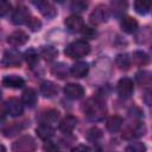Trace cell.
Returning a JSON list of instances; mask_svg holds the SVG:
<instances>
[{"mask_svg":"<svg viewBox=\"0 0 152 152\" xmlns=\"http://www.w3.org/2000/svg\"><path fill=\"white\" fill-rule=\"evenodd\" d=\"M83 112L86 114V116L91 120V121H100L104 118L106 113H107V108L106 104L103 103V101H101L97 97H91L88 99L84 103H83Z\"/></svg>","mask_w":152,"mask_h":152,"instance_id":"1","label":"cell"},{"mask_svg":"<svg viewBox=\"0 0 152 152\" xmlns=\"http://www.w3.org/2000/svg\"><path fill=\"white\" fill-rule=\"evenodd\" d=\"M65 55L70 58H82L84 56H87L90 52V45L88 42L86 40H75L71 42L64 50Z\"/></svg>","mask_w":152,"mask_h":152,"instance_id":"2","label":"cell"},{"mask_svg":"<svg viewBox=\"0 0 152 152\" xmlns=\"http://www.w3.org/2000/svg\"><path fill=\"white\" fill-rule=\"evenodd\" d=\"M36 140L31 135H24L15 140L12 145L13 152H34Z\"/></svg>","mask_w":152,"mask_h":152,"instance_id":"3","label":"cell"},{"mask_svg":"<svg viewBox=\"0 0 152 152\" xmlns=\"http://www.w3.org/2000/svg\"><path fill=\"white\" fill-rule=\"evenodd\" d=\"M146 128L144 126V124L141 122H134V124H131L129 126H127L124 132H122V138L124 139H127V140H133V139H137L141 135H144Z\"/></svg>","mask_w":152,"mask_h":152,"instance_id":"4","label":"cell"},{"mask_svg":"<svg viewBox=\"0 0 152 152\" xmlns=\"http://www.w3.org/2000/svg\"><path fill=\"white\" fill-rule=\"evenodd\" d=\"M31 18V13L28 8L24 5H18L15 10L13 11L12 14V23L15 25H21V24H27V21Z\"/></svg>","mask_w":152,"mask_h":152,"instance_id":"5","label":"cell"},{"mask_svg":"<svg viewBox=\"0 0 152 152\" xmlns=\"http://www.w3.org/2000/svg\"><path fill=\"white\" fill-rule=\"evenodd\" d=\"M116 90H118V94H119L121 97L128 99V97L133 94V91H134L133 81H132L131 78H127V77L121 78V80L118 82Z\"/></svg>","mask_w":152,"mask_h":152,"instance_id":"6","label":"cell"},{"mask_svg":"<svg viewBox=\"0 0 152 152\" xmlns=\"http://www.w3.org/2000/svg\"><path fill=\"white\" fill-rule=\"evenodd\" d=\"M108 17H109V11H108V8H107L106 6H102V5H101V6H97V7L90 13L89 19H90V23H91V24H94V25H100V24L107 21Z\"/></svg>","mask_w":152,"mask_h":152,"instance_id":"7","label":"cell"},{"mask_svg":"<svg viewBox=\"0 0 152 152\" xmlns=\"http://www.w3.org/2000/svg\"><path fill=\"white\" fill-rule=\"evenodd\" d=\"M21 63L20 56L17 51L14 50H7L1 59V64L4 68H13V66H19Z\"/></svg>","mask_w":152,"mask_h":152,"instance_id":"8","label":"cell"},{"mask_svg":"<svg viewBox=\"0 0 152 152\" xmlns=\"http://www.w3.org/2000/svg\"><path fill=\"white\" fill-rule=\"evenodd\" d=\"M59 119V112L56 109H48L40 113L38 120L40 122V125H46V126H52L55 124H57Z\"/></svg>","mask_w":152,"mask_h":152,"instance_id":"9","label":"cell"},{"mask_svg":"<svg viewBox=\"0 0 152 152\" xmlns=\"http://www.w3.org/2000/svg\"><path fill=\"white\" fill-rule=\"evenodd\" d=\"M66 28L72 32V33H76V32H81L83 26H84V23H83V19L80 17V15H76V14H72L70 17H68L64 21Z\"/></svg>","mask_w":152,"mask_h":152,"instance_id":"10","label":"cell"},{"mask_svg":"<svg viewBox=\"0 0 152 152\" xmlns=\"http://www.w3.org/2000/svg\"><path fill=\"white\" fill-rule=\"evenodd\" d=\"M5 108H6V113H8L12 116H20L23 114V110H24L23 102L19 101L18 99H15V97L10 99L6 102Z\"/></svg>","mask_w":152,"mask_h":152,"instance_id":"11","label":"cell"},{"mask_svg":"<svg viewBox=\"0 0 152 152\" xmlns=\"http://www.w3.org/2000/svg\"><path fill=\"white\" fill-rule=\"evenodd\" d=\"M64 94L66 97L72 99V100H77L81 99L84 94V89L82 86L77 84V83H68L64 87Z\"/></svg>","mask_w":152,"mask_h":152,"instance_id":"12","label":"cell"},{"mask_svg":"<svg viewBox=\"0 0 152 152\" xmlns=\"http://www.w3.org/2000/svg\"><path fill=\"white\" fill-rule=\"evenodd\" d=\"M32 4L39 10V12L44 17H46V18H53L56 15V8H55V6L51 2L40 0V1H33Z\"/></svg>","mask_w":152,"mask_h":152,"instance_id":"13","label":"cell"},{"mask_svg":"<svg viewBox=\"0 0 152 152\" xmlns=\"http://www.w3.org/2000/svg\"><path fill=\"white\" fill-rule=\"evenodd\" d=\"M28 40V36L27 33H25L24 31H14L13 33H11L7 38V42L10 45L12 46H21L24 45L26 42Z\"/></svg>","mask_w":152,"mask_h":152,"instance_id":"14","label":"cell"},{"mask_svg":"<svg viewBox=\"0 0 152 152\" xmlns=\"http://www.w3.org/2000/svg\"><path fill=\"white\" fill-rule=\"evenodd\" d=\"M2 84L7 88H13V89H19L25 86V81L17 75H7L2 80Z\"/></svg>","mask_w":152,"mask_h":152,"instance_id":"15","label":"cell"},{"mask_svg":"<svg viewBox=\"0 0 152 152\" xmlns=\"http://www.w3.org/2000/svg\"><path fill=\"white\" fill-rule=\"evenodd\" d=\"M77 126V119L72 115H66L59 121V129L64 133H71Z\"/></svg>","mask_w":152,"mask_h":152,"instance_id":"16","label":"cell"},{"mask_svg":"<svg viewBox=\"0 0 152 152\" xmlns=\"http://www.w3.org/2000/svg\"><path fill=\"white\" fill-rule=\"evenodd\" d=\"M88 70H89V66H88L87 63H84V62H77V63H75L71 66L70 74L74 77H76V78H82V77H84L88 74Z\"/></svg>","mask_w":152,"mask_h":152,"instance_id":"17","label":"cell"},{"mask_svg":"<svg viewBox=\"0 0 152 152\" xmlns=\"http://www.w3.org/2000/svg\"><path fill=\"white\" fill-rule=\"evenodd\" d=\"M58 91L57 86L51 81H44L40 86V93L45 97H53Z\"/></svg>","mask_w":152,"mask_h":152,"instance_id":"18","label":"cell"},{"mask_svg":"<svg viewBox=\"0 0 152 152\" xmlns=\"http://www.w3.org/2000/svg\"><path fill=\"white\" fill-rule=\"evenodd\" d=\"M121 28L126 33H133L138 28V21L132 17H124L121 20Z\"/></svg>","mask_w":152,"mask_h":152,"instance_id":"19","label":"cell"},{"mask_svg":"<svg viewBox=\"0 0 152 152\" xmlns=\"http://www.w3.org/2000/svg\"><path fill=\"white\" fill-rule=\"evenodd\" d=\"M122 126V118L119 115H112L107 119L106 127L109 132H118Z\"/></svg>","mask_w":152,"mask_h":152,"instance_id":"20","label":"cell"},{"mask_svg":"<svg viewBox=\"0 0 152 152\" xmlns=\"http://www.w3.org/2000/svg\"><path fill=\"white\" fill-rule=\"evenodd\" d=\"M21 102L24 104H26L27 107H33L36 104V102H37V94H36V91L33 89H31V88L26 89L23 93V95H21Z\"/></svg>","mask_w":152,"mask_h":152,"instance_id":"21","label":"cell"},{"mask_svg":"<svg viewBox=\"0 0 152 152\" xmlns=\"http://www.w3.org/2000/svg\"><path fill=\"white\" fill-rule=\"evenodd\" d=\"M37 135L43 139V140H49L52 135H53V128L51 126H46V125H39L36 129Z\"/></svg>","mask_w":152,"mask_h":152,"instance_id":"22","label":"cell"},{"mask_svg":"<svg viewBox=\"0 0 152 152\" xmlns=\"http://www.w3.org/2000/svg\"><path fill=\"white\" fill-rule=\"evenodd\" d=\"M40 55H42V57H43L45 61L50 62V61H53V59L57 57V50H56L53 46H51V45L43 46L42 50H40Z\"/></svg>","mask_w":152,"mask_h":152,"instance_id":"23","label":"cell"},{"mask_svg":"<svg viewBox=\"0 0 152 152\" xmlns=\"http://www.w3.org/2000/svg\"><path fill=\"white\" fill-rule=\"evenodd\" d=\"M135 80L144 88H148L151 86V74L148 71H139L135 76Z\"/></svg>","mask_w":152,"mask_h":152,"instance_id":"24","label":"cell"},{"mask_svg":"<svg viewBox=\"0 0 152 152\" xmlns=\"http://www.w3.org/2000/svg\"><path fill=\"white\" fill-rule=\"evenodd\" d=\"M151 6H152L151 1H146V0H140V1H135L134 2V10L139 14L148 13L150 10H151Z\"/></svg>","mask_w":152,"mask_h":152,"instance_id":"25","label":"cell"},{"mask_svg":"<svg viewBox=\"0 0 152 152\" xmlns=\"http://www.w3.org/2000/svg\"><path fill=\"white\" fill-rule=\"evenodd\" d=\"M131 61H133V63H135L137 65L141 66V65H146L150 62V58L144 51H135Z\"/></svg>","mask_w":152,"mask_h":152,"instance_id":"26","label":"cell"},{"mask_svg":"<svg viewBox=\"0 0 152 152\" xmlns=\"http://www.w3.org/2000/svg\"><path fill=\"white\" fill-rule=\"evenodd\" d=\"M110 7H112L113 13L119 17V15L124 14V12L126 11V8H127V2H126V1H120V0L112 1Z\"/></svg>","mask_w":152,"mask_h":152,"instance_id":"27","label":"cell"},{"mask_svg":"<svg viewBox=\"0 0 152 152\" xmlns=\"http://www.w3.org/2000/svg\"><path fill=\"white\" fill-rule=\"evenodd\" d=\"M116 62V65L119 66V69L121 70H127L129 66H131V57H128V55L126 53H122V55H119L115 59Z\"/></svg>","mask_w":152,"mask_h":152,"instance_id":"28","label":"cell"},{"mask_svg":"<svg viewBox=\"0 0 152 152\" xmlns=\"http://www.w3.org/2000/svg\"><path fill=\"white\" fill-rule=\"evenodd\" d=\"M21 129H23V127H21V125H20L19 122H13V124H11L10 126L5 127V128L2 129V133H4L5 137H13V135H15L17 133H19Z\"/></svg>","mask_w":152,"mask_h":152,"instance_id":"29","label":"cell"},{"mask_svg":"<svg viewBox=\"0 0 152 152\" xmlns=\"http://www.w3.org/2000/svg\"><path fill=\"white\" fill-rule=\"evenodd\" d=\"M25 59H26V62H27V64L31 66V68H33L36 64H37V62H38V55H37V52L33 50V49H28L26 52H25Z\"/></svg>","mask_w":152,"mask_h":152,"instance_id":"30","label":"cell"},{"mask_svg":"<svg viewBox=\"0 0 152 152\" xmlns=\"http://www.w3.org/2000/svg\"><path fill=\"white\" fill-rule=\"evenodd\" d=\"M145 151H146V146L142 142H139V141L131 142L126 147V152H145Z\"/></svg>","mask_w":152,"mask_h":152,"instance_id":"31","label":"cell"},{"mask_svg":"<svg viewBox=\"0 0 152 152\" xmlns=\"http://www.w3.org/2000/svg\"><path fill=\"white\" fill-rule=\"evenodd\" d=\"M101 137H102V132H101V129H99L97 127L90 128V129L88 131V133H87V138H88L90 141H96V140H99Z\"/></svg>","mask_w":152,"mask_h":152,"instance_id":"32","label":"cell"},{"mask_svg":"<svg viewBox=\"0 0 152 152\" xmlns=\"http://www.w3.org/2000/svg\"><path fill=\"white\" fill-rule=\"evenodd\" d=\"M87 6H88V4H87L86 1L76 0V1H72V2H71L70 8H71V11H74V12H76V13H78V12L84 11V10L87 8Z\"/></svg>","mask_w":152,"mask_h":152,"instance_id":"33","label":"cell"},{"mask_svg":"<svg viewBox=\"0 0 152 152\" xmlns=\"http://www.w3.org/2000/svg\"><path fill=\"white\" fill-rule=\"evenodd\" d=\"M52 72H53L56 76H58L59 78H64V77L66 76V74H68V70H66V68H65V65H64L63 63H59L58 65H55V66H53Z\"/></svg>","mask_w":152,"mask_h":152,"instance_id":"34","label":"cell"},{"mask_svg":"<svg viewBox=\"0 0 152 152\" xmlns=\"http://www.w3.org/2000/svg\"><path fill=\"white\" fill-rule=\"evenodd\" d=\"M43 148H44L45 152H59L58 146H57L55 142L50 141V140H46V142H44Z\"/></svg>","mask_w":152,"mask_h":152,"instance_id":"35","label":"cell"},{"mask_svg":"<svg viewBox=\"0 0 152 152\" xmlns=\"http://www.w3.org/2000/svg\"><path fill=\"white\" fill-rule=\"evenodd\" d=\"M11 11V4L5 0H0V17L6 15Z\"/></svg>","mask_w":152,"mask_h":152,"instance_id":"36","label":"cell"},{"mask_svg":"<svg viewBox=\"0 0 152 152\" xmlns=\"http://www.w3.org/2000/svg\"><path fill=\"white\" fill-rule=\"evenodd\" d=\"M81 32H82V34H83L86 38H95V36H96L95 28L89 27V26H83V28H82Z\"/></svg>","mask_w":152,"mask_h":152,"instance_id":"37","label":"cell"},{"mask_svg":"<svg viewBox=\"0 0 152 152\" xmlns=\"http://www.w3.org/2000/svg\"><path fill=\"white\" fill-rule=\"evenodd\" d=\"M27 25L31 27L32 31H37V30H39L40 26H42L40 21H39L37 18H30V20L27 21Z\"/></svg>","mask_w":152,"mask_h":152,"instance_id":"38","label":"cell"},{"mask_svg":"<svg viewBox=\"0 0 152 152\" xmlns=\"http://www.w3.org/2000/svg\"><path fill=\"white\" fill-rule=\"evenodd\" d=\"M71 152H93V150L86 145H77V146L72 147Z\"/></svg>","mask_w":152,"mask_h":152,"instance_id":"39","label":"cell"},{"mask_svg":"<svg viewBox=\"0 0 152 152\" xmlns=\"http://www.w3.org/2000/svg\"><path fill=\"white\" fill-rule=\"evenodd\" d=\"M5 115H6V108H5V106H2L0 103V120H2L5 118Z\"/></svg>","mask_w":152,"mask_h":152,"instance_id":"40","label":"cell"},{"mask_svg":"<svg viewBox=\"0 0 152 152\" xmlns=\"http://www.w3.org/2000/svg\"><path fill=\"white\" fill-rule=\"evenodd\" d=\"M0 152H6V148H5V146L0 145Z\"/></svg>","mask_w":152,"mask_h":152,"instance_id":"41","label":"cell"}]
</instances>
